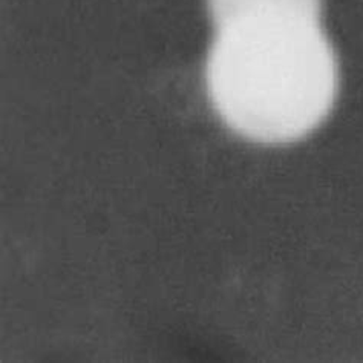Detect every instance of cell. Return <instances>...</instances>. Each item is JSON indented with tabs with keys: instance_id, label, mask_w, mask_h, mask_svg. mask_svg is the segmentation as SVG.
<instances>
[{
	"instance_id": "cell-1",
	"label": "cell",
	"mask_w": 363,
	"mask_h": 363,
	"mask_svg": "<svg viewBox=\"0 0 363 363\" xmlns=\"http://www.w3.org/2000/svg\"><path fill=\"white\" fill-rule=\"evenodd\" d=\"M215 39L210 103L250 141L302 140L328 117L339 89L336 52L322 31V0H207Z\"/></svg>"
}]
</instances>
